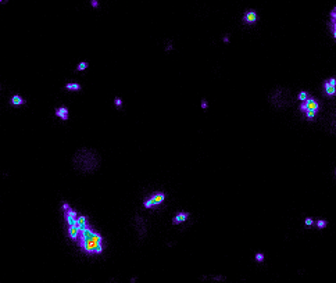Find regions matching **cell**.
Wrapping results in <instances>:
<instances>
[{
	"label": "cell",
	"mask_w": 336,
	"mask_h": 283,
	"mask_svg": "<svg viewBox=\"0 0 336 283\" xmlns=\"http://www.w3.org/2000/svg\"><path fill=\"white\" fill-rule=\"evenodd\" d=\"M78 243H79V247H81V250L83 251V253H86V254L92 256V254H95L96 248H97L100 244H103V236H101L97 230H95L93 235H91L88 239H79Z\"/></svg>",
	"instance_id": "cell-3"
},
{
	"label": "cell",
	"mask_w": 336,
	"mask_h": 283,
	"mask_svg": "<svg viewBox=\"0 0 336 283\" xmlns=\"http://www.w3.org/2000/svg\"><path fill=\"white\" fill-rule=\"evenodd\" d=\"M68 236L71 240H74V242H77L78 240V236H79V229L77 228V225H71V226H68Z\"/></svg>",
	"instance_id": "cell-12"
},
{
	"label": "cell",
	"mask_w": 336,
	"mask_h": 283,
	"mask_svg": "<svg viewBox=\"0 0 336 283\" xmlns=\"http://www.w3.org/2000/svg\"><path fill=\"white\" fill-rule=\"evenodd\" d=\"M114 104H115V105H117V107H118V108H119V107H121V105H122V99H121V97H118V96H117V97H115V99H114Z\"/></svg>",
	"instance_id": "cell-23"
},
{
	"label": "cell",
	"mask_w": 336,
	"mask_h": 283,
	"mask_svg": "<svg viewBox=\"0 0 336 283\" xmlns=\"http://www.w3.org/2000/svg\"><path fill=\"white\" fill-rule=\"evenodd\" d=\"M268 100H269L271 105L275 107L277 110H285V108H287L292 103V93L287 87L277 86L272 92H271Z\"/></svg>",
	"instance_id": "cell-2"
},
{
	"label": "cell",
	"mask_w": 336,
	"mask_h": 283,
	"mask_svg": "<svg viewBox=\"0 0 336 283\" xmlns=\"http://www.w3.org/2000/svg\"><path fill=\"white\" fill-rule=\"evenodd\" d=\"M91 3H92V7H95V9L99 7V1H97V0H92Z\"/></svg>",
	"instance_id": "cell-26"
},
{
	"label": "cell",
	"mask_w": 336,
	"mask_h": 283,
	"mask_svg": "<svg viewBox=\"0 0 336 283\" xmlns=\"http://www.w3.org/2000/svg\"><path fill=\"white\" fill-rule=\"evenodd\" d=\"M56 117H59L60 119H63V121H68V108L67 107H59V108L56 110Z\"/></svg>",
	"instance_id": "cell-10"
},
{
	"label": "cell",
	"mask_w": 336,
	"mask_h": 283,
	"mask_svg": "<svg viewBox=\"0 0 336 283\" xmlns=\"http://www.w3.org/2000/svg\"><path fill=\"white\" fill-rule=\"evenodd\" d=\"M74 169L83 175L93 174L100 167V155L99 153L89 147H81L72 157Z\"/></svg>",
	"instance_id": "cell-1"
},
{
	"label": "cell",
	"mask_w": 336,
	"mask_h": 283,
	"mask_svg": "<svg viewBox=\"0 0 336 283\" xmlns=\"http://www.w3.org/2000/svg\"><path fill=\"white\" fill-rule=\"evenodd\" d=\"M150 203H151V207H157L160 204H163L164 200H165V193L164 192H156L154 194H151V197H149Z\"/></svg>",
	"instance_id": "cell-7"
},
{
	"label": "cell",
	"mask_w": 336,
	"mask_h": 283,
	"mask_svg": "<svg viewBox=\"0 0 336 283\" xmlns=\"http://www.w3.org/2000/svg\"><path fill=\"white\" fill-rule=\"evenodd\" d=\"M304 113H306V117H307V119H314L318 111H315V110H307V111H304Z\"/></svg>",
	"instance_id": "cell-17"
},
{
	"label": "cell",
	"mask_w": 336,
	"mask_h": 283,
	"mask_svg": "<svg viewBox=\"0 0 336 283\" xmlns=\"http://www.w3.org/2000/svg\"><path fill=\"white\" fill-rule=\"evenodd\" d=\"M67 208H70V204H68V203H63V210L65 211Z\"/></svg>",
	"instance_id": "cell-28"
},
{
	"label": "cell",
	"mask_w": 336,
	"mask_h": 283,
	"mask_svg": "<svg viewBox=\"0 0 336 283\" xmlns=\"http://www.w3.org/2000/svg\"><path fill=\"white\" fill-rule=\"evenodd\" d=\"M254 258H256V261H257V262H263V261L265 260V256H264L263 253H257V254L254 256Z\"/></svg>",
	"instance_id": "cell-21"
},
{
	"label": "cell",
	"mask_w": 336,
	"mask_h": 283,
	"mask_svg": "<svg viewBox=\"0 0 336 283\" xmlns=\"http://www.w3.org/2000/svg\"><path fill=\"white\" fill-rule=\"evenodd\" d=\"M189 212H186V211H182V212H179V214H177L175 217L172 218V225H181L183 224L185 221H186L188 218H189Z\"/></svg>",
	"instance_id": "cell-9"
},
{
	"label": "cell",
	"mask_w": 336,
	"mask_h": 283,
	"mask_svg": "<svg viewBox=\"0 0 336 283\" xmlns=\"http://www.w3.org/2000/svg\"><path fill=\"white\" fill-rule=\"evenodd\" d=\"M319 103L317 101V99H314V97H310L308 96V99L306 101H303L301 103V105H300V111H307V110H315V111H318L319 110Z\"/></svg>",
	"instance_id": "cell-5"
},
{
	"label": "cell",
	"mask_w": 336,
	"mask_h": 283,
	"mask_svg": "<svg viewBox=\"0 0 336 283\" xmlns=\"http://www.w3.org/2000/svg\"><path fill=\"white\" fill-rule=\"evenodd\" d=\"M207 107H209V103H207V100H204V99H203V100H201V108L206 110Z\"/></svg>",
	"instance_id": "cell-25"
},
{
	"label": "cell",
	"mask_w": 336,
	"mask_h": 283,
	"mask_svg": "<svg viewBox=\"0 0 336 283\" xmlns=\"http://www.w3.org/2000/svg\"><path fill=\"white\" fill-rule=\"evenodd\" d=\"M64 89H65V90H70V92H81L82 86L79 85V83L70 82V83H67V85L64 86Z\"/></svg>",
	"instance_id": "cell-14"
},
{
	"label": "cell",
	"mask_w": 336,
	"mask_h": 283,
	"mask_svg": "<svg viewBox=\"0 0 336 283\" xmlns=\"http://www.w3.org/2000/svg\"><path fill=\"white\" fill-rule=\"evenodd\" d=\"M257 19H259V15H257V13H256L254 10H249V11H246V14L243 15V22L247 24V25H253V24L257 22Z\"/></svg>",
	"instance_id": "cell-8"
},
{
	"label": "cell",
	"mask_w": 336,
	"mask_h": 283,
	"mask_svg": "<svg viewBox=\"0 0 336 283\" xmlns=\"http://www.w3.org/2000/svg\"><path fill=\"white\" fill-rule=\"evenodd\" d=\"M224 42H225V43H229V38L225 36V38H224Z\"/></svg>",
	"instance_id": "cell-29"
},
{
	"label": "cell",
	"mask_w": 336,
	"mask_h": 283,
	"mask_svg": "<svg viewBox=\"0 0 336 283\" xmlns=\"http://www.w3.org/2000/svg\"><path fill=\"white\" fill-rule=\"evenodd\" d=\"M165 50H167V51L172 50V43H171V42H169V43H168V46H167V47H165Z\"/></svg>",
	"instance_id": "cell-27"
},
{
	"label": "cell",
	"mask_w": 336,
	"mask_h": 283,
	"mask_svg": "<svg viewBox=\"0 0 336 283\" xmlns=\"http://www.w3.org/2000/svg\"><path fill=\"white\" fill-rule=\"evenodd\" d=\"M88 67H89V63H88V61H82V63H79V64L77 65V71H78V72H81V71H85Z\"/></svg>",
	"instance_id": "cell-16"
},
{
	"label": "cell",
	"mask_w": 336,
	"mask_h": 283,
	"mask_svg": "<svg viewBox=\"0 0 336 283\" xmlns=\"http://www.w3.org/2000/svg\"><path fill=\"white\" fill-rule=\"evenodd\" d=\"M132 225H133V229L136 230L139 240H143V239L146 238V233H147V224H146L145 217L136 214L135 217H133Z\"/></svg>",
	"instance_id": "cell-4"
},
{
	"label": "cell",
	"mask_w": 336,
	"mask_h": 283,
	"mask_svg": "<svg viewBox=\"0 0 336 283\" xmlns=\"http://www.w3.org/2000/svg\"><path fill=\"white\" fill-rule=\"evenodd\" d=\"M25 103H27V100H24V97H21L20 95H13V97L10 99L11 105H24Z\"/></svg>",
	"instance_id": "cell-13"
},
{
	"label": "cell",
	"mask_w": 336,
	"mask_h": 283,
	"mask_svg": "<svg viewBox=\"0 0 336 283\" xmlns=\"http://www.w3.org/2000/svg\"><path fill=\"white\" fill-rule=\"evenodd\" d=\"M88 217L86 215H78L77 217V228L79 229V230H82V229H85L88 226Z\"/></svg>",
	"instance_id": "cell-11"
},
{
	"label": "cell",
	"mask_w": 336,
	"mask_h": 283,
	"mask_svg": "<svg viewBox=\"0 0 336 283\" xmlns=\"http://www.w3.org/2000/svg\"><path fill=\"white\" fill-rule=\"evenodd\" d=\"M335 25H336V21H331V22H329V29H331V33H332V36H333V38H336Z\"/></svg>",
	"instance_id": "cell-20"
},
{
	"label": "cell",
	"mask_w": 336,
	"mask_h": 283,
	"mask_svg": "<svg viewBox=\"0 0 336 283\" xmlns=\"http://www.w3.org/2000/svg\"><path fill=\"white\" fill-rule=\"evenodd\" d=\"M324 87H325V93H327L328 96H335V85H332V83H329L328 81H325V85H324Z\"/></svg>",
	"instance_id": "cell-15"
},
{
	"label": "cell",
	"mask_w": 336,
	"mask_h": 283,
	"mask_svg": "<svg viewBox=\"0 0 336 283\" xmlns=\"http://www.w3.org/2000/svg\"><path fill=\"white\" fill-rule=\"evenodd\" d=\"M77 217H78L77 211L72 210L71 207L64 211V218H65V222H67L68 226H71V225H77Z\"/></svg>",
	"instance_id": "cell-6"
},
{
	"label": "cell",
	"mask_w": 336,
	"mask_h": 283,
	"mask_svg": "<svg viewBox=\"0 0 336 283\" xmlns=\"http://www.w3.org/2000/svg\"><path fill=\"white\" fill-rule=\"evenodd\" d=\"M210 279H213V280H217V282H224L225 280V276H221V275H217V276H210Z\"/></svg>",
	"instance_id": "cell-22"
},
{
	"label": "cell",
	"mask_w": 336,
	"mask_h": 283,
	"mask_svg": "<svg viewBox=\"0 0 336 283\" xmlns=\"http://www.w3.org/2000/svg\"><path fill=\"white\" fill-rule=\"evenodd\" d=\"M308 96H310L308 93H307L306 90H303V92H300V93H299L297 99H299V101H301V103H303V101H306L307 99H308Z\"/></svg>",
	"instance_id": "cell-18"
},
{
	"label": "cell",
	"mask_w": 336,
	"mask_h": 283,
	"mask_svg": "<svg viewBox=\"0 0 336 283\" xmlns=\"http://www.w3.org/2000/svg\"><path fill=\"white\" fill-rule=\"evenodd\" d=\"M315 224H317L318 229H324V228H327L328 226V221H325V219H319V221H317Z\"/></svg>",
	"instance_id": "cell-19"
},
{
	"label": "cell",
	"mask_w": 336,
	"mask_h": 283,
	"mask_svg": "<svg viewBox=\"0 0 336 283\" xmlns=\"http://www.w3.org/2000/svg\"><path fill=\"white\" fill-rule=\"evenodd\" d=\"M304 225H306V226H313V225H314L313 218H306L304 219Z\"/></svg>",
	"instance_id": "cell-24"
},
{
	"label": "cell",
	"mask_w": 336,
	"mask_h": 283,
	"mask_svg": "<svg viewBox=\"0 0 336 283\" xmlns=\"http://www.w3.org/2000/svg\"><path fill=\"white\" fill-rule=\"evenodd\" d=\"M6 1H7V0H0V3H6Z\"/></svg>",
	"instance_id": "cell-30"
}]
</instances>
